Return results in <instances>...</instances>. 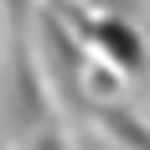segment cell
Listing matches in <instances>:
<instances>
[{"instance_id": "obj_1", "label": "cell", "mask_w": 150, "mask_h": 150, "mask_svg": "<svg viewBox=\"0 0 150 150\" xmlns=\"http://www.w3.org/2000/svg\"><path fill=\"white\" fill-rule=\"evenodd\" d=\"M31 36H36V67H42L47 78V93H52V104H62L73 119H83L88 114V88H83V67H88V52H83V31L67 21L62 11H52V5H36V16H31Z\"/></svg>"}, {"instance_id": "obj_2", "label": "cell", "mask_w": 150, "mask_h": 150, "mask_svg": "<svg viewBox=\"0 0 150 150\" xmlns=\"http://www.w3.org/2000/svg\"><path fill=\"white\" fill-rule=\"evenodd\" d=\"M42 124H52V93L31 52V31H5V57H0V129L5 140L26 145Z\"/></svg>"}, {"instance_id": "obj_3", "label": "cell", "mask_w": 150, "mask_h": 150, "mask_svg": "<svg viewBox=\"0 0 150 150\" xmlns=\"http://www.w3.org/2000/svg\"><path fill=\"white\" fill-rule=\"evenodd\" d=\"M83 47H98L114 67L124 73H140V62H145V42H140V31L124 21V11H98L83 21Z\"/></svg>"}, {"instance_id": "obj_4", "label": "cell", "mask_w": 150, "mask_h": 150, "mask_svg": "<svg viewBox=\"0 0 150 150\" xmlns=\"http://www.w3.org/2000/svg\"><path fill=\"white\" fill-rule=\"evenodd\" d=\"M88 114H93V124H98L119 150H150V124L140 119V114H129V109H119V104H98V109H88Z\"/></svg>"}, {"instance_id": "obj_5", "label": "cell", "mask_w": 150, "mask_h": 150, "mask_svg": "<svg viewBox=\"0 0 150 150\" xmlns=\"http://www.w3.org/2000/svg\"><path fill=\"white\" fill-rule=\"evenodd\" d=\"M0 16H5V31H26L36 16V0H0Z\"/></svg>"}, {"instance_id": "obj_6", "label": "cell", "mask_w": 150, "mask_h": 150, "mask_svg": "<svg viewBox=\"0 0 150 150\" xmlns=\"http://www.w3.org/2000/svg\"><path fill=\"white\" fill-rule=\"evenodd\" d=\"M26 150H73V145H67V135H62L57 124H42V129L26 140Z\"/></svg>"}]
</instances>
